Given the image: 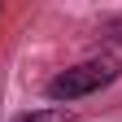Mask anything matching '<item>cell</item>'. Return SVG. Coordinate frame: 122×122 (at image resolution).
I'll use <instances>...</instances> for the list:
<instances>
[{"instance_id": "obj_1", "label": "cell", "mask_w": 122, "mask_h": 122, "mask_svg": "<svg viewBox=\"0 0 122 122\" xmlns=\"http://www.w3.org/2000/svg\"><path fill=\"white\" fill-rule=\"evenodd\" d=\"M118 74H122V66L113 57H92V61H79V66L52 74L48 79V96L52 100H79V96H92V92L109 87Z\"/></svg>"}, {"instance_id": "obj_2", "label": "cell", "mask_w": 122, "mask_h": 122, "mask_svg": "<svg viewBox=\"0 0 122 122\" xmlns=\"http://www.w3.org/2000/svg\"><path fill=\"white\" fill-rule=\"evenodd\" d=\"M18 122H79V113H70V109H35V113H22Z\"/></svg>"}, {"instance_id": "obj_3", "label": "cell", "mask_w": 122, "mask_h": 122, "mask_svg": "<svg viewBox=\"0 0 122 122\" xmlns=\"http://www.w3.org/2000/svg\"><path fill=\"white\" fill-rule=\"evenodd\" d=\"M118 30H122V26H118ZM118 39H122V35H118Z\"/></svg>"}]
</instances>
